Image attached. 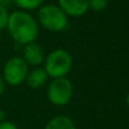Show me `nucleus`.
<instances>
[{
  "label": "nucleus",
  "instance_id": "obj_10",
  "mask_svg": "<svg viewBox=\"0 0 129 129\" xmlns=\"http://www.w3.org/2000/svg\"><path fill=\"white\" fill-rule=\"evenodd\" d=\"M14 4L18 7L19 10L32 11L39 9L42 5H44V0H14Z\"/></svg>",
  "mask_w": 129,
  "mask_h": 129
},
{
  "label": "nucleus",
  "instance_id": "obj_3",
  "mask_svg": "<svg viewBox=\"0 0 129 129\" xmlns=\"http://www.w3.org/2000/svg\"><path fill=\"white\" fill-rule=\"evenodd\" d=\"M43 68L49 78L66 77L73 68V57L64 49H54L45 56Z\"/></svg>",
  "mask_w": 129,
  "mask_h": 129
},
{
  "label": "nucleus",
  "instance_id": "obj_15",
  "mask_svg": "<svg viewBox=\"0 0 129 129\" xmlns=\"http://www.w3.org/2000/svg\"><path fill=\"white\" fill-rule=\"evenodd\" d=\"M14 2V0H0V5H2V6L5 7H8L9 5H11Z\"/></svg>",
  "mask_w": 129,
  "mask_h": 129
},
{
  "label": "nucleus",
  "instance_id": "obj_5",
  "mask_svg": "<svg viewBox=\"0 0 129 129\" xmlns=\"http://www.w3.org/2000/svg\"><path fill=\"white\" fill-rule=\"evenodd\" d=\"M73 83L67 77L52 79L47 89L48 100L56 107H63V105L68 104L73 98Z\"/></svg>",
  "mask_w": 129,
  "mask_h": 129
},
{
  "label": "nucleus",
  "instance_id": "obj_7",
  "mask_svg": "<svg viewBox=\"0 0 129 129\" xmlns=\"http://www.w3.org/2000/svg\"><path fill=\"white\" fill-rule=\"evenodd\" d=\"M58 6L68 17H82L88 11V0H58Z\"/></svg>",
  "mask_w": 129,
  "mask_h": 129
},
{
  "label": "nucleus",
  "instance_id": "obj_8",
  "mask_svg": "<svg viewBox=\"0 0 129 129\" xmlns=\"http://www.w3.org/2000/svg\"><path fill=\"white\" fill-rule=\"evenodd\" d=\"M48 80H49V76L43 67H33L28 70L25 83L29 88L39 89L44 86L48 83Z\"/></svg>",
  "mask_w": 129,
  "mask_h": 129
},
{
  "label": "nucleus",
  "instance_id": "obj_9",
  "mask_svg": "<svg viewBox=\"0 0 129 129\" xmlns=\"http://www.w3.org/2000/svg\"><path fill=\"white\" fill-rule=\"evenodd\" d=\"M44 129H77V127L73 119L63 114H59L50 119L45 125Z\"/></svg>",
  "mask_w": 129,
  "mask_h": 129
},
{
  "label": "nucleus",
  "instance_id": "obj_4",
  "mask_svg": "<svg viewBox=\"0 0 129 129\" xmlns=\"http://www.w3.org/2000/svg\"><path fill=\"white\" fill-rule=\"evenodd\" d=\"M29 66L20 56H14L5 62L2 68V78L10 86H19L26 80Z\"/></svg>",
  "mask_w": 129,
  "mask_h": 129
},
{
  "label": "nucleus",
  "instance_id": "obj_1",
  "mask_svg": "<svg viewBox=\"0 0 129 129\" xmlns=\"http://www.w3.org/2000/svg\"><path fill=\"white\" fill-rule=\"evenodd\" d=\"M6 29L15 44L20 47L36 41L40 33V26L36 22V18L28 11L19 9L9 14Z\"/></svg>",
  "mask_w": 129,
  "mask_h": 129
},
{
  "label": "nucleus",
  "instance_id": "obj_13",
  "mask_svg": "<svg viewBox=\"0 0 129 129\" xmlns=\"http://www.w3.org/2000/svg\"><path fill=\"white\" fill-rule=\"evenodd\" d=\"M0 129H18V128L14 122L5 120L2 122H0Z\"/></svg>",
  "mask_w": 129,
  "mask_h": 129
},
{
  "label": "nucleus",
  "instance_id": "obj_17",
  "mask_svg": "<svg viewBox=\"0 0 129 129\" xmlns=\"http://www.w3.org/2000/svg\"><path fill=\"white\" fill-rule=\"evenodd\" d=\"M126 104H127V107L129 109V93L127 94V96H126Z\"/></svg>",
  "mask_w": 129,
  "mask_h": 129
},
{
  "label": "nucleus",
  "instance_id": "obj_11",
  "mask_svg": "<svg viewBox=\"0 0 129 129\" xmlns=\"http://www.w3.org/2000/svg\"><path fill=\"white\" fill-rule=\"evenodd\" d=\"M109 0H88V10L100 13L108 7Z\"/></svg>",
  "mask_w": 129,
  "mask_h": 129
},
{
  "label": "nucleus",
  "instance_id": "obj_12",
  "mask_svg": "<svg viewBox=\"0 0 129 129\" xmlns=\"http://www.w3.org/2000/svg\"><path fill=\"white\" fill-rule=\"evenodd\" d=\"M9 11L7 7L0 5V31H4L7 28V24H8L9 19Z\"/></svg>",
  "mask_w": 129,
  "mask_h": 129
},
{
  "label": "nucleus",
  "instance_id": "obj_6",
  "mask_svg": "<svg viewBox=\"0 0 129 129\" xmlns=\"http://www.w3.org/2000/svg\"><path fill=\"white\" fill-rule=\"evenodd\" d=\"M22 58L31 67H40L44 62L45 52L40 43L36 41L23 45L22 48Z\"/></svg>",
  "mask_w": 129,
  "mask_h": 129
},
{
  "label": "nucleus",
  "instance_id": "obj_14",
  "mask_svg": "<svg viewBox=\"0 0 129 129\" xmlns=\"http://www.w3.org/2000/svg\"><path fill=\"white\" fill-rule=\"evenodd\" d=\"M5 87H6V83H5L4 78H2V75L0 74V96L4 94L5 92Z\"/></svg>",
  "mask_w": 129,
  "mask_h": 129
},
{
  "label": "nucleus",
  "instance_id": "obj_2",
  "mask_svg": "<svg viewBox=\"0 0 129 129\" xmlns=\"http://www.w3.org/2000/svg\"><path fill=\"white\" fill-rule=\"evenodd\" d=\"M36 22L39 26L51 33H60L68 28V16L59 8L58 5L45 4L38 9Z\"/></svg>",
  "mask_w": 129,
  "mask_h": 129
},
{
  "label": "nucleus",
  "instance_id": "obj_16",
  "mask_svg": "<svg viewBox=\"0 0 129 129\" xmlns=\"http://www.w3.org/2000/svg\"><path fill=\"white\" fill-rule=\"evenodd\" d=\"M5 120H6V112L2 109H0V122H2Z\"/></svg>",
  "mask_w": 129,
  "mask_h": 129
}]
</instances>
